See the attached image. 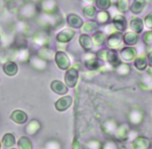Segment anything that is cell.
Listing matches in <instances>:
<instances>
[{
  "mask_svg": "<svg viewBox=\"0 0 152 149\" xmlns=\"http://www.w3.org/2000/svg\"><path fill=\"white\" fill-rule=\"evenodd\" d=\"M34 128H37V129L40 130V124L39 123V122L37 120H32L31 122H30V124H29L27 126V130H28V133H31V135H33L34 134H35V133L37 132L36 131H35V129H34Z\"/></svg>",
  "mask_w": 152,
  "mask_h": 149,
  "instance_id": "21",
  "label": "cell"
},
{
  "mask_svg": "<svg viewBox=\"0 0 152 149\" xmlns=\"http://www.w3.org/2000/svg\"><path fill=\"white\" fill-rule=\"evenodd\" d=\"M18 144L20 149H31V141L27 137H22L19 141Z\"/></svg>",
  "mask_w": 152,
  "mask_h": 149,
  "instance_id": "20",
  "label": "cell"
},
{
  "mask_svg": "<svg viewBox=\"0 0 152 149\" xmlns=\"http://www.w3.org/2000/svg\"><path fill=\"white\" fill-rule=\"evenodd\" d=\"M72 103V99L70 96H66L61 97L55 103V108L59 111H64L71 106Z\"/></svg>",
  "mask_w": 152,
  "mask_h": 149,
  "instance_id": "3",
  "label": "cell"
},
{
  "mask_svg": "<svg viewBox=\"0 0 152 149\" xmlns=\"http://www.w3.org/2000/svg\"><path fill=\"white\" fill-rule=\"evenodd\" d=\"M145 5V0H134V3L131 6V11L134 14H139L142 11Z\"/></svg>",
  "mask_w": 152,
  "mask_h": 149,
  "instance_id": "16",
  "label": "cell"
},
{
  "mask_svg": "<svg viewBox=\"0 0 152 149\" xmlns=\"http://www.w3.org/2000/svg\"><path fill=\"white\" fill-rule=\"evenodd\" d=\"M143 40L145 43L147 45H151L152 44V31L147 32L143 35Z\"/></svg>",
  "mask_w": 152,
  "mask_h": 149,
  "instance_id": "28",
  "label": "cell"
},
{
  "mask_svg": "<svg viewBox=\"0 0 152 149\" xmlns=\"http://www.w3.org/2000/svg\"><path fill=\"white\" fill-rule=\"evenodd\" d=\"M78 79V72L75 68L68 69L65 74V83L69 88H74L77 84Z\"/></svg>",
  "mask_w": 152,
  "mask_h": 149,
  "instance_id": "2",
  "label": "cell"
},
{
  "mask_svg": "<svg viewBox=\"0 0 152 149\" xmlns=\"http://www.w3.org/2000/svg\"><path fill=\"white\" fill-rule=\"evenodd\" d=\"M51 89L55 93L60 95H64L68 92V88L66 86L59 80H54L51 83Z\"/></svg>",
  "mask_w": 152,
  "mask_h": 149,
  "instance_id": "7",
  "label": "cell"
},
{
  "mask_svg": "<svg viewBox=\"0 0 152 149\" xmlns=\"http://www.w3.org/2000/svg\"><path fill=\"white\" fill-rule=\"evenodd\" d=\"M96 13V10L93 6H87L84 9V14L87 17H93Z\"/></svg>",
  "mask_w": 152,
  "mask_h": 149,
  "instance_id": "26",
  "label": "cell"
},
{
  "mask_svg": "<svg viewBox=\"0 0 152 149\" xmlns=\"http://www.w3.org/2000/svg\"><path fill=\"white\" fill-rule=\"evenodd\" d=\"M148 63L151 67H152V51L150 52L148 55Z\"/></svg>",
  "mask_w": 152,
  "mask_h": 149,
  "instance_id": "30",
  "label": "cell"
},
{
  "mask_svg": "<svg viewBox=\"0 0 152 149\" xmlns=\"http://www.w3.org/2000/svg\"><path fill=\"white\" fill-rule=\"evenodd\" d=\"M86 67L90 70H96L100 67V60L99 59H92L86 62Z\"/></svg>",
  "mask_w": 152,
  "mask_h": 149,
  "instance_id": "19",
  "label": "cell"
},
{
  "mask_svg": "<svg viewBox=\"0 0 152 149\" xmlns=\"http://www.w3.org/2000/svg\"><path fill=\"white\" fill-rule=\"evenodd\" d=\"M79 42L86 51H89L93 48V42L87 34H81L79 37Z\"/></svg>",
  "mask_w": 152,
  "mask_h": 149,
  "instance_id": "12",
  "label": "cell"
},
{
  "mask_svg": "<svg viewBox=\"0 0 152 149\" xmlns=\"http://www.w3.org/2000/svg\"><path fill=\"white\" fill-rule=\"evenodd\" d=\"M138 35L134 33L128 32L123 36V40L126 45H134L138 42Z\"/></svg>",
  "mask_w": 152,
  "mask_h": 149,
  "instance_id": "13",
  "label": "cell"
},
{
  "mask_svg": "<svg viewBox=\"0 0 152 149\" xmlns=\"http://www.w3.org/2000/svg\"><path fill=\"white\" fill-rule=\"evenodd\" d=\"M96 5L102 10H106L110 6V0H97Z\"/></svg>",
  "mask_w": 152,
  "mask_h": 149,
  "instance_id": "24",
  "label": "cell"
},
{
  "mask_svg": "<svg viewBox=\"0 0 152 149\" xmlns=\"http://www.w3.org/2000/svg\"><path fill=\"white\" fill-rule=\"evenodd\" d=\"M130 26H131V28L137 33H141L143 29L142 20L139 18L133 19L131 22Z\"/></svg>",
  "mask_w": 152,
  "mask_h": 149,
  "instance_id": "14",
  "label": "cell"
},
{
  "mask_svg": "<svg viewBox=\"0 0 152 149\" xmlns=\"http://www.w3.org/2000/svg\"><path fill=\"white\" fill-rule=\"evenodd\" d=\"M67 22L70 27L74 28H80L83 25L82 19L75 14H70L67 17Z\"/></svg>",
  "mask_w": 152,
  "mask_h": 149,
  "instance_id": "9",
  "label": "cell"
},
{
  "mask_svg": "<svg viewBox=\"0 0 152 149\" xmlns=\"http://www.w3.org/2000/svg\"><path fill=\"white\" fill-rule=\"evenodd\" d=\"M106 59L110 65L114 67H118L121 64V61L118 56L117 52L114 50H109L107 51Z\"/></svg>",
  "mask_w": 152,
  "mask_h": 149,
  "instance_id": "8",
  "label": "cell"
},
{
  "mask_svg": "<svg viewBox=\"0 0 152 149\" xmlns=\"http://www.w3.org/2000/svg\"><path fill=\"white\" fill-rule=\"evenodd\" d=\"M134 65L136 68L138 70H144L147 67V61L146 59L143 56H139V57L136 58L135 61H134Z\"/></svg>",
  "mask_w": 152,
  "mask_h": 149,
  "instance_id": "17",
  "label": "cell"
},
{
  "mask_svg": "<svg viewBox=\"0 0 152 149\" xmlns=\"http://www.w3.org/2000/svg\"><path fill=\"white\" fill-rule=\"evenodd\" d=\"M120 55L124 60L129 62V61L133 60L135 58L136 55H137V51L134 48L126 47V48H124L123 49L121 50Z\"/></svg>",
  "mask_w": 152,
  "mask_h": 149,
  "instance_id": "6",
  "label": "cell"
},
{
  "mask_svg": "<svg viewBox=\"0 0 152 149\" xmlns=\"http://www.w3.org/2000/svg\"><path fill=\"white\" fill-rule=\"evenodd\" d=\"M106 40V36L102 32H97L93 35V42L96 45H102Z\"/></svg>",
  "mask_w": 152,
  "mask_h": 149,
  "instance_id": "18",
  "label": "cell"
},
{
  "mask_svg": "<svg viewBox=\"0 0 152 149\" xmlns=\"http://www.w3.org/2000/svg\"><path fill=\"white\" fill-rule=\"evenodd\" d=\"M145 25L148 28L152 29V15L149 14L145 17Z\"/></svg>",
  "mask_w": 152,
  "mask_h": 149,
  "instance_id": "29",
  "label": "cell"
},
{
  "mask_svg": "<svg viewBox=\"0 0 152 149\" xmlns=\"http://www.w3.org/2000/svg\"><path fill=\"white\" fill-rule=\"evenodd\" d=\"M123 36L122 33H115L111 35L107 41V45L110 48H116L121 44L123 40Z\"/></svg>",
  "mask_w": 152,
  "mask_h": 149,
  "instance_id": "5",
  "label": "cell"
},
{
  "mask_svg": "<svg viewBox=\"0 0 152 149\" xmlns=\"http://www.w3.org/2000/svg\"><path fill=\"white\" fill-rule=\"evenodd\" d=\"M3 142L6 145V147H10L15 143V139H14V136L11 135V134H7L4 137Z\"/></svg>",
  "mask_w": 152,
  "mask_h": 149,
  "instance_id": "23",
  "label": "cell"
},
{
  "mask_svg": "<svg viewBox=\"0 0 152 149\" xmlns=\"http://www.w3.org/2000/svg\"><path fill=\"white\" fill-rule=\"evenodd\" d=\"M98 24L96 22H87L84 25V30L86 32H91L93 30H96V29L98 28Z\"/></svg>",
  "mask_w": 152,
  "mask_h": 149,
  "instance_id": "25",
  "label": "cell"
},
{
  "mask_svg": "<svg viewBox=\"0 0 152 149\" xmlns=\"http://www.w3.org/2000/svg\"><path fill=\"white\" fill-rule=\"evenodd\" d=\"M81 1H82V2H88V3H93L95 0H81Z\"/></svg>",
  "mask_w": 152,
  "mask_h": 149,
  "instance_id": "31",
  "label": "cell"
},
{
  "mask_svg": "<svg viewBox=\"0 0 152 149\" xmlns=\"http://www.w3.org/2000/svg\"><path fill=\"white\" fill-rule=\"evenodd\" d=\"M75 32L70 28H66L57 35V39L61 42H68L74 37Z\"/></svg>",
  "mask_w": 152,
  "mask_h": 149,
  "instance_id": "4",
  "label": "cell"
},
{
  "mask_svg": "<svg viewBox=\"0 0 152 149\" xmlns=\"http://www.w3.org/2000/svg\"><path fill=\"white\" fill-rule=\"evenodd\" d=\"M113 23L115 27L120 31H123L126 29L127 21L123 16L117 15L116 17H114Z\"/></svg>",
  "mask_w": 152,
  "mask_h": 149,
  "instance_id": "11",
  "label": "cell"
},
{
  "mask_svg": "<svg viewBox=\"0 0 152 149\" xmlns=\"http://www.w3.org/2000/svg\"><path fill=\"white\" fill-rule=\"evenodd\" d=\"M98 21L101 23L106 22L108 20H109V14H107V12L106 11H101L100 13H99L98 14Z\"/></svg>",
  "mask_w": 152,
  "mask_h": 149,
  "instance_id": "27",
  "label": "cell"
},
{
  "mask_svg": "<svg viewBox=\"0 0 152 149\" xmlns=\"http://www.w3.org/2000/svg\"><path fill=\"white\" fill-rule=\"evenodd\" d=\"M17 65L14 62H8L4 65V71L8 76H14L17 73Z\"/></svg>",
  "mask_w": 152,
  "mask_h": 149,
  "instance_id": "15",
  "label": "cell"
},
{
  "mask_svg": "<svg viewBox=\"0 0 152 149\" xmlns=\"http://www.w3.org/2000/svg\"><path fill=\"white\" fill-rule=\"evenodd\" d=\"M117 8H119V11L122 12L128 11L130 8L129 0H118Z\"/></svg>",
  "mask_w": 152,
  "mask_h": 149,
  "instance_id": "22",
  "label": "cell"
},
{
  "mask_svg": "<svg viewBox=\"0 0 152 149\" xmlns=\"http://www.w3.org/2000/svg\"><path fill=\"white\" fill-rule=\"evenodd\" d=\"M55 62L57 65L61 70L69 69L70 66V59L66 54L64 51H58L55 54Z\"/></svg>",
  "mask_w": 152,
  "mask_h": 149,
  "instance_id": "1",
  "label": "cell"
},
{
  "mask_svg": "<svg viewBox=\"0 0 152 149\" xmlns=\"http://www.w3.org/2000/svg\"><path fill=\"white\" fill-rule=\"evenodd\" d=\"M11 118L15 122L19 124H23L27 121L28 116L24 111L21 110H16L11 114Z\"/></svg>",
  "mask_w": 152,
  "mask_h": 149,
  "instance_id": "10",
  "label": "cell"
}]
</instances>
